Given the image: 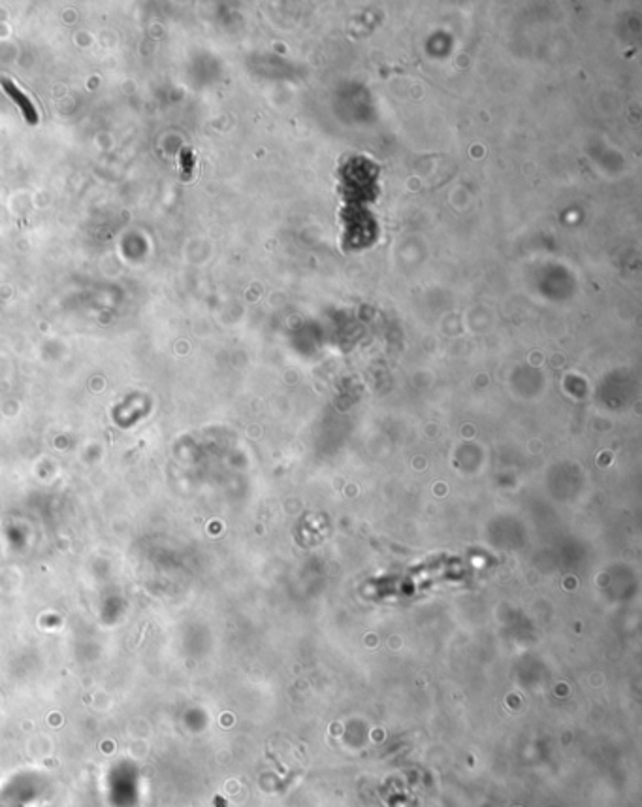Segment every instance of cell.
I'll return each instance as SVG.
<instances>
[{"mask_svg":"<svg viewBox=\"0 0 642 807\" xmlns=\"http://www.w3.org/2000/svg\"><path fill=\"white\" fill-rule=\"evenodd\" d=\"M0 85L4 87V91H6L12 98H14L15 104H19L21 110H23V115H25V119H27L28 123H38V112L34 108L33 101H28L27 96L21 93V89L15 87L14 83L8 80H0Z\"/></svg>","mask_w":642,"mask_h":807,"instance_id":"1","label":"cell"}]
</instances>
